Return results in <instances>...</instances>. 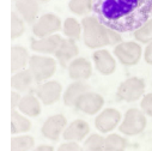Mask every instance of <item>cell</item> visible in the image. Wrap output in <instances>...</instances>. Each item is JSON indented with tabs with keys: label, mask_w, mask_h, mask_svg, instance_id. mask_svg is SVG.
Masks as SVG:
<instances>
[{
	"label": "cell",
	"mask_w": 152,
	"mask_h": 151,
	"mask_svg": "<svg viewBox=\"0 0 152 151\" xmlns=\"http://www.w3.org/2000/svg\"><path fill=\"white\" fill-rule=\"evenodd\" d=\"M94 13L118 32H134L152 15V0H95Z\"/></svg>",
	"instance_id": "obj_1"
},
{
	"label": "cell",
	"mask_w": 152,
	"mask_h": 151,
	"mask_svg": "<svg viewBox=\"0 0 152 151\" xmlns=\"http://www.w3.org/2000/svg\"><path fill=\"white\" fill-rule=\"evenodd\" d=\"M83 41L90 49H101L110 45V28L105 26L96 16H86L82 19Z\"/></svg>",
	"instance_id": "obj_2"
},
{
	"label": "cell",
	"mask_w": 152,
	"mask_h": 151,
	"mask_svg": "<svg viewBox=\"0 0 152 151\" xmlns=\"http://www.w3.org/2000/svg\"><path fill=\"white\" fill-rule=\"evenodd\" d=\"M28 68L31 71L37 84L49 81L56 72V61L48 55L35 54L30 56Z\"/></svg>",
	"instance_id": "obj_3"
},
{
	"label": "cell",
	"mask_w": 152,
	"mask_h": 151,
	"mask_svg": "<svg viewBox=\"0 0 152 151\" xmlns=\"http://www.w3.org/2000/svg\"><path fill=\"white\" fill-rule=\"evenodd\" d=\"M147 125L146 114L138 108H129L124 115L122 122L119 125V131L124 136L134 137L144 132Z\"/></svg>",
	"instance_id": "obj_4"
},
{
	"label": "cell",
	"mask_w": 152,
	"mask_h": 151,
	"mask_svg": "<svg viewBox=\"0 0 152 151\" xmlns=\"http://www.w3.org/2000/svg\"><path fill=\"white\" fill-rule=\"evenodd\" d=\"M142 49L139 42L122 41L114 47V55L124 66H134L141 59Z\"/></svg>",
	"instance_id": "obj_5"
},
{
	"label": "cell",
	"mask_w": 152,
	"mask_h": 151,
	"mask_svg": "<svg viewBox=\"0 0 152 151\" xmlns=\"http://www.w3.org/2000/svg\"><path fill=\"white\" fill-rule=\"evenodd\" d=\"M145 88L146 84L142 78L131 77L119 85L116 96L119 100L125 102H135L144 96Z\"/></svg>",
	"instance_id": "obj_6"
},
{
	"label": "cell",
	"mask_w": 152,
	"mask_h": 151,
	"mask_svg": "<svg viewBox=\"0 0 152 151\" xmlns=\"http://www.w3.org/2000/svg\"><path fill=\"white\" fill-rule=\"evenodd\" d=\"M62 24L61 19L54 15V13H45L37 21L32 24V34L37 39H43V37L58 34L59 31L62 30Z\"/></svg>",
	"instance_id": "obj_7"
},
{
	"label": "cell",
	"mask_w": 152,
	"mask_h": 151,
	"mask_svg": "<svg viewBox=\"0 0 152 151\" xmlns=\"http://www.w3.org/2000/svg\"><path fill=\"white\" fill-rule=\"evenodd\" d=\"M122 119L121 113L116 108H105L95 119V127L101 133H109L119 127Z\"/></svg>",
	"instance_id": "obj_8"
},
{
	"label": "cell",
	"mask_w": 152,
	"mask_h": 151,
	"mask_svg": "<svg viewBox=\"0 0 152 151\" xmlns=\"http://www.w3.org/2000/svg\"><path fill=\"white\" fill-rule=\"evenodd\" d=\"M62 94V85L58 81H47L36 86V96L45 106L56 103Z\"/></svg>",
	"instance_id": "obj_9"
},
{
	"label": "cell",
	"mask_w": 152,
	"mask_h": 151,
	"mask_svg": "<svg viewBox=\"0 0 152 151\" xmlns=\"http://www.w3.org/2000/svg\"><path fill=\"white\" fill-rule=\"evenodd\" d=\"M67 127V119L62 114L49 117L42 125V136L52 141H58Z\"/></svg>",
	"instance_id": "obj_10"
},
{
	"label": "cell",
	"mask_w": 152,
	"mask_h": 151,
	"mask_svg": "<svg viewBox=\"0 0 152 151\" xmlns=\"http://www.w3.org/2000/svg\"><path fill=\"white\" fill-rule=\"evenodd\" d=\"M103 106H104V98L102 95L94 91H88L79 97L74 108L84 113V114L95 115L102 110Z\"/></svg>",
	"instance_id": "obj_11"
},
{
	"label": "cell",
	"mask_w": 152,
	"mask_h": 151,
	"mask_svg": "<svg viewBox=\"0 0 152 151\" xmlns=\"http://www.w3.org/2000/svg\"><path fill=\"white\" fill-rule=\"evenodd\" d=\"M95 68L103 76H110L116 70V60L107 49H96L92 53Z\"/></svg>",
	"instance_id": "obj_12"
},
{
	"label": "cell",
	"mask_w": 152,
	"mask_h": 151,
	"mask_svg": "<svg viewBox=\"0 0 152 151\" xmlns=\"http://www.w3.org/2000/svg\"><path fill=\"white\" fill-rule=\"evenodd\" d=\"M67 70L72 81H88L92 76V64L86 58L73 59Z\"/></svg>",
	"instance_id": "obj_13"
},
{
	"label": "cell",
	"mask_w": 152,
	"mask_h": 151,
	"mask_svg": "<svg viewBox=\"0 0 152 151\" xmlns=\"http://www.w3.org/2000/svg\"><path fill=\"white\" fill-rule=\"evenodd\" d=\"M78 54H79V47L75 43V40L66 37L60 43L54 55H55V59L59 61V64L65 68V67H68L69 62L73 59L78 58Z\"/></svg>",
	"instance_id": "obj_14"
},
{
	"label": "cell",
	"mask_w": 152,
	"mask_h": 151,
	"mask_svg": "<svg viewBox=\"0 0 152 151\" xmlns=\"http://www.w3.org/2000/svg\"><path fill=\"white\" fill-rule=\"evenodd\" d=\"M90 133V125L83 120L77 119L67 125L66 130L62 133V138L65 141H83Z\"/></svg>",
	"instance_id": "obj_15"
},
{
	"label": "cell",
	"mask_w": 152,
	"mask_h": 151,
	"mask_svg": "<svg viewBox=\"0 0 152 151\" xmlns=\"http://www.w3.org/2000/svg\"><path fill=\"white\" fill-rule=\"evenodd\" d=\"M62 36L60 34H54L43 39H39V40H32L31 41V49L36 53H41V54H46V55H52L55 54V52L58 51L60 43L62 42Z\"/></svg>",
	"instance_id": "obj_16"
},
{
	"label": "cell",
	"mask_w": 152,
	"mask_h": 151,
	"mask_svg": "<svg viewBox=\"0 0 152 151\" xmlns=\"http://www.w3.org/2000/svg\"><path fill=\"white\" fill-rule=\"evenodd\" d=\"M88 91H90V85L86 84L85 81H73V83H71L64 92L62 96L64 104L66 107L74 108L79 97Z\"/></svg>",
	"instance_id": "obj_17"
},
{
	"label": "cell",
	"mask_w": 152,
	"mask_h": 151,
	"mask_svg": "<svg viewBox=\"0 0 152 151\" xmlns=\"http://www.w3.org/2000/svg\"><path fill=\"white\" fill-rule=\"evenodd\" d=\"M36 83L35 77L32 76L29 68H24L12 74L11 77V86L13 90L18 92H30L34 89V84Z\"/></svg>",
	"instance_id": "obj_18"
},
{
	"label": "cell",
	"mask_w": 152,
	"mask_h": 151,
	"mask_svg": "<svg viewBox=\"0 0 152 151\" xmlns=\"http://www.w3.org/2000/svg\"><path fill=\"white\" fill-rule=\"evenodd\" d=\"M15 6L19 16L26 22V24H34L39 16V1L37 0H16Z\"/></svg>",
	"instance_id": "obj_19"
},
{
	"label": "cell",
	"mask_w": 152,
	"mask_h": 151,
	"mask_svg": "<svg viewBox=\"0 0 152 151\" xmlns=\"http://www.w3.org/2000/svg\"><path fill=\"white\" fill-rule=\"evenodd\" d=\"M18 110L26 117L36 118L42 111L41 101L39 97L32 94H26L25 96H22V100L18 104Z\"/></svg>",
	"instance_id": "obj_20"
},
{
	"label": "cell",
	"mask_w": 152,
	"mask_h": 151,
	"mask_svg": "<svg viewBox=\"0 0 152 151\" xmlns=\"http://www.w3.org/2000/svg\"><path fill=\"white\" fill-rule=\"evenodd\" d=\"M30 54L25 47L12 46L11 47V72L12 74L26 68L30 61Z\"/></svg>",
	"instance_id": "obj_21"
},
{
	"label": "cell",
	"mask_w": 152,
	"mask_h": 151,
	"mask_svg": "<svg viewBox=\"0 0 152 151\" xmlns=\"http://www.w3.org/2000/svg\"><path fill=\"white\" fill-rule=\"evenodd\" d=\"M31 126H32V124L26 118V115H24L20 111H17L16 109L11 110V133H12V136L26 133L31 130Z\"/></svg>",
	"instance_id": "obj_22"
},
{
	"label": "cell",
	"mask_w": 152,
	"mask_h": 151,
	"mask_svg": "<svg viewBox=\"0 0 152 151\" xmlns=\"http://www.w3.org/2000/svg\"><path fill=\"white\" fill-rule=\"evenodd\" d=\"M62 32L67 39H72L78 41L83 35V25L82 22H78L73 17H68L65 19L62 24Z\"/></svg>",
	"instance_id": "obj_23"
},
{
	"label": "cell",
	"mask_w": 152,
	"mask_h": 151,
	"mask_svg": "<svg viewBox=\"0 0 152 151\" xmlns=\"http://www.w3.org/2000/svg\"><path fill=\"white\" fill-rule=\"evenodd\" d=\"M94 1L95 0H69L68 9L74 15L86 17L94 11Z\"/></svg>",
	"instance_id": "obj_24"
},
{
	"label": "cell",
	"mask_w": 152,
	"mask_h": 151,
	"mask_svg": "<svg viewBox=\"0 0 152 151\" xmlns=\"http://www.w3.org/2000/svg\"><path fill=\"white\" fill-rule=\"evenodd\" d=\"M35 149L32 136H13L11 138V151H31Z\"/></svg>",
	"instance_id": "obj_25"
},
{
	"label": "cell",
	"mask_w": 152,
	"mask_h": 151,
	"mask_svg": "<svg viewBox=\"0 0 152 151\" xmlns=\"http://www.w3.org/2000/svg\"><path fill=\"white\" fill-rule=\"evenodd\" d=\"M127 140L116 133H110L104 138V151H125Z\"/></svg>",
	"instance_id": "obj_26"
},
{
	"label": "cell",
	"mask_w": 152,
	"mask_h": 151,
	"mask_svg": "<svg viewBox=\"0 0 152 151\" xmlns=\"http://www.w3.org/2000/svg\"><path fill=\"white\" fill-rule=\"evenodd\" d=\"M133 36L137 42L140 43H150L152 42V18H150L144 25H141L139 29H137L133 32Z\"/></svg>",
	"instance_id": "obj_27"
},
{
	"label": "cell",
	"mask_w": 152,
	"mask_h": 151,
	"mask_svg": "<svg viewBox=\"0 0 152 151\" xmlns=\"http://www.w3.org/2000/svg\"><path fill=\"white\" fill-rule=\"evenodd\" d=\"M25 32V21L19 16V13L11 12V40H16Z\"/></svg>",
	"instance_id": "obj_28"
},
{
	"label": "cell",
	"mask_w": 152,
	"mask_h": 151,
	"mask_svg": "<svg viewBox=\"0 0 152 151\" xmlns=\"http://www.w3.org/2000/svg\"><path fill=\"white\" fill-rule=\"evenodd\" d=\"M83 151H104V138L97 133L88 136L83 144Z\"/></svg>",
	"instance_id": "obj_29"
},
{
	"label": "cell",
	"mask_w": 152,
	"mask_h": 151,
	"mask_svg": "<svg viewBox=\"0 0 152 151\" xmlns=\"http://www.w3.org/2000/svg\"><path fill=\"white\" fill-rule=\"evenodd\" d=\"M140 109L147 117L152 118V92L146 94V95L142 96L141 102H140Z\"/></svg>",
	"instance_id": "obj_30"
},
{
	"label": "cell",
	"mask_w": 152,
	"mask_h": 151,
	"mask_svg": "<svg viewBox=\"0 0 152 151\" xmlns=\"http://www.w3.org/2000/svg\"><path fill=\"white\" fill-rule=\"evenodd\" d=\"M56 151H83V147L77 141H65L58 147Z\"/></svg>",
	"instance_id": "obj_31"
},
{
	"label": "cell",
	"mask_w": 152,
	"mask_h": 151,
	"mask_svg": "<svg viewBox=\"0 0 152 151\" xmlns=\"http://www.w3.org/2000/svg\"><path fill=\"white\" fill-rule=\"evenodd\" d=\"M142 56H144V60H145L146 64L152 65V42H150V43L146 45V47L144 49Z\"/></svg>",
	"instance_id": "obj_32"
},
{
	"label": "cell",
	"mask_w": 152,
	"mask_h": 151,
	"mask_svg": "<svg viewBox=\"0 0 152 151\" xmlns=\"http://www.w3.org/2000/svg\"><path fill=\"white\" fill-rule=\"evenodd\" d=\"M20 100H22V96L19 95V92L16 90H12V92H11V110L18 108Z\"/></svg>",
	"instance_id": "obj_33"
},
{
	"label": "cell",
	"mask_w": 152,
	"mask_h": 151,
	"mask_svg": "<svg viewBox=\"0 0 152 151\" xmlns=\"http://www.w3.org/2000/svg\"><path fill=\"white\" fill-rule=\"evenodd\" d=\"M31 151H54V147L52 145H46V144H42V145H39L37 147L32 149Z\"/></svg>",
	"instance_id": "obj_34"
},
{
	"label": "cell",
	"mask_w": 152,
	"mask_h": 151,
	"mask_svg": "<svg viewBox=\"0 0 152 151\" xmlns=\"http://www.w3.org/2000/svg\"><path fill=\"white\" fill-rule=\"evenodd\" d=\"M39 3H47V1H49V0H37Z\"/></svg>",
	"instance_id": "obj_35"
},
{
	"label": "cell",
	"mask_w": 152,
	"mask_h": 151,
	"mask_svg": "<svg viewBox=\"0 0 152 151\" xmlns=\"http://www.w3.org/2000/svg\"><path fill=\"white\" fill-rule=\"evenodd\" d=\"M12 1H16V0H12Z\"/></svg>",
	"instance_id": "obj_36"
}]
</instances>
